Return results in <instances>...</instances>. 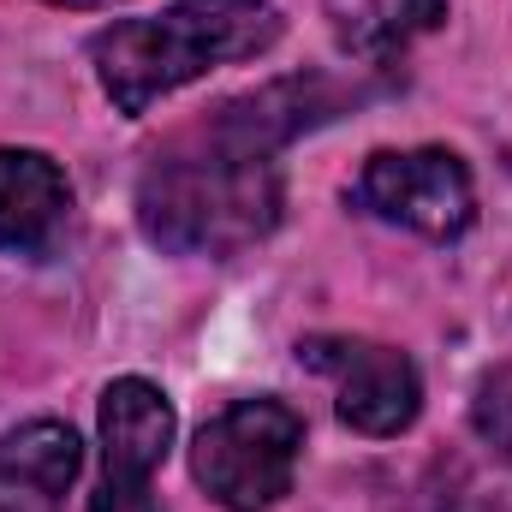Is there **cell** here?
Returning <instances> with one entry per match:
<instances>
[{
    "label": "cell",
    "instance_id": "obj_1",
    "mask_svg": "<svg viewBox=\"0 0 512 512\" xmlns=\"http://www.w3.org/2000/svg\"><path fill=\"white\" fill-rule=\"evenodd\" d=\"M137 221L161 251L179 256H233L268 239L280 221V173L274 155L251 149L221 126L173 143L143 167Z\"/></svg>",
    "mask_w": 512,
    "mask_h": 512
},
{
    "label": "cell",
    "instance_id": "obj_2",
    "mask_svg": "<svg viewBox=\"0 0 512 512\" xmlns=\"http://www.w3.org/2000/svg\"><path fill=\"white\" fill-rule=\"evenodd\" d=\"M280 42L274 0H179L155 18H126L96 30L90 60L120 114H149L161 96L197 84L215 66L256 60Z\"/></svg>",
    "mask_w": 512,
    "mask_h": 512
},
{
    "label": "cell",
    "instance_id": "obj_3",
    "mask_svg": "<svg viewBox=\"0 0 512 512\" xmlns=\"http://www.w3.org/2000/svg\"><path fill=\"white\" fill-rule=\"evenodd\" d=\"M304 417L286 399H233L191 441V477L227 512H268L298 471Z\"/></svg>",
    "mask_w": 512,
    "mask_h": 512
},
{
    "label": "cell",
    "instance_id": "obj_4",
    "mask_svg": "<svg viewBox=\"0 0 512 512\" xmlns=\"http://www.w3.org/2000/svg\"><path fill=\"white\" fill-rule=\"evenodd\" d=\"M358 203L405 233L459 239L477 215L471 173L453 149H382L358 173Z\"/></svg>",
    "mask_w": 512,
    "mask_h": 512
},
{
    "label": "cell",
    "instance_id": "obj_5",
    "mask_svg": "<svg viewBox=\"0 0 512 512\" xmlns=\"http://www.w3.org/2000/svg\"><path fill=\"white\" fill-rule=\"evenodd\" d=\"M102 483L90 512H161L149 483L173 453V405L143 376H120L102 393Z\"/></svg>",
    "mask_w": 512,
    "mask_h": 512
},
{
    "label": "cell",
    "instance_id": "obj_6",
    "mask_svg": "<svg viewBox=\"0 0 512 512\" xmlns=\"http://www.w3.org/2000/svg\"><path fill=\"white\" fill-rule=\"evenodd\" d=\"M298 358L334 382V411L358 435H399L417 423L423 382L405 352L376 340H346V334H316L298 346Z\"/></svg>",
    "mask_w": 512,
    "mask_h": 512
},
{
    "label": "cell",
    "instance_id": "obj_7",
    "mask_svg": "<svg viewBox=\"0 0 512 512\" xmlns=\"http://www.w3.org/2000/svg\"><path fill=\"white\" fill-rule=\"evenodd\" d=\"M84 447L66 423L36 417L0 441V512H66Z\"/></svg>",
    "mask_w": 512,
    "mask_h": 512
},
{
    "label": "cell",
    "instance_id": "obj_8",
    "mask_svg": "<svg viewBox=\"0 0 512 512\" xmlns=\"http://www.w3.org/2000/svg\"><path fill=\"white\" fill-rule=\"evenodd\" d=\"M72 185L42 149H0V251L36 256L66 227Z\"/></svg>",
    "mask_w": 512,
    "mask_h": 512
},
{
    "label": "cell",
    "instance_id": "obj_9",
    "mask_svg": "<svg viewBox=\"0 0 512 512\" xmlns=\"http://www.w3.org/2000/svg\"><path fill=\"white\" fill-rule=\"evenodd\" d=\"M447 24V0H328V30L358 60H393Z\"/></svg>",
    "mask_w": 512,
    "mask_h": 512
},
{
    "label": "cell",
    "instance_id": "obj_10",
    "mask_svg": "<svg viewBox=\"0 0 512 512\" xmlns=\"http://www.w3.org/2000/svg\"><path fill=\"white\" fill-rule=\"evenodd\" d=\"M471 423H477L483 447H489L501 465H512V364L489 370V376L477 382V399H471Z\"/></svg>",
    "mask_w": 512,
    "mask_h": 512
},
{
    "label": "cell",
    "instance_id": "obj_11",
    "mask_svg": "<svg viewBox=\"0 0 512 512\" xmlns=\"http://www.w3.org/2000/svg\"><path fill=\"white\" fill-rule=\"evenodd\" d=\"M48 6H78V12H90V6H114V0H48Z\"/></svg>",
    "mask_w": 512,
    "mask_h": 512
}]
</instances>
